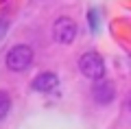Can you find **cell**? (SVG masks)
I'll use <instances>...</instances> for the list:
<instances>
[{
	"mask_svg": "<svg viewBox=\"0 0 131 129\" xmlns=\"http://www.w3.org/2000/svg\"><path fill=\"white\" fill-rule=\"evenodd\" d=\"M52 37L57 44H72L77 37V22L68 15H61L52 24Z\"/></svg>",
	"mask_w": 131,
	"mask_h": 129,
	"instance_id": "3957f363",
	"label": "cell"
},
{
	"mask_svg": "<svg viewBox=\"0 0 131 129\" xmlns=\"http://www.w3.org/2000/svg\"><path fill=\"white\" fill-rule=\"evenodd\" d=\"M79 70H81V74H83L85 79L98 81V79L105 77V61H103V57L98 55V53L88 51V53H83V55L79 57Z\"/></svg>",
	"mask_w": 131,
	"mask_h": 129,
	"instance_id": "6da1fadb",
	"label": "cell"
},
{
	"mask_svg": "<svg viewBox=\"0 0 131 129\" xmlns=\"http://www.w3.org/2000/svg\"><path fill=\"white\" fill-rule=\"evenodd\" d=\"M92 96H94L96 103L107 105V103H112L114 96H116V88H114L109 81H105V79H98V81H94V85H92Z\"/></svg>",
	"mask_w": 131,
	"mask_h": 129,
	"instance_id": "277c9868",
	"label": "cell"
},
{
	"mask_svg": "<svg viewBox=\"0 0 131 129\" xmlns=\"http://www.w3.org/2000/svg\"><path fill=\"white\" fill-rule=\"evenodd\" d=\"M57 83H59V79H57L55 72H42L33 79V88L37 92H52L57 88Z\"/></svg>",
	"mask_w": 131,
	"mask_h": 129,
	"instance_id": "5b68a950",
	"label": "cell"
},
{
	"mask_svg": "<svg viewBox=\"0 0 131 129\" xmlns=\"http://www.w3.org/2000/svg\"><path fill=\"white\" fill-rule=\"evenodd\" d=\"M5 61L11 72H24L33 64V48L26 46V44H18V46H13L7 53Z\"/></svg>",
	"mask_w": 131,
	"mask_h": 129,
	"instance_id": "7a4b0ae2",
	"label": "cell"
},
{
	"mask_svg": "<svg viewBox=\"0 0 131 129\" xmlns=\"http://www.w3.org/2000/svg\"><path fill=\"white\" fill-rule=\"evenodd\" d=\"M9 112H11V96H9V92L0 90V120L7 118Z\"/></svg>",
	"mask_w": 131,
	"mask_h": 129,
	"instance_id": "8992f818",
	"label": "cell"
}]
</instances>
